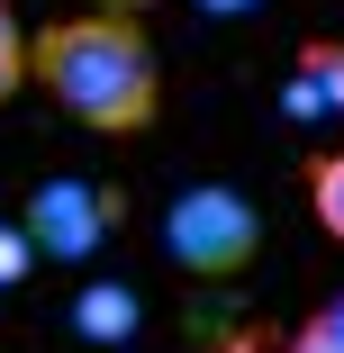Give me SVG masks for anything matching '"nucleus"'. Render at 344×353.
Returning <instances> with one entry per match:
<instances>
[{
    "label": "nucleus",
    "mask_w": 344,
    "mask_h": 353,
    "mask_svg": "<svg viewBox=\"0 0 344 353\" xmlns=\"http://www.w3.org/2000/svg\"><path fill=\"white\" fill-rule=\"evenodd\" d=\"M28 82L100 136H145L163 118V54L145 37L136 10H82V19H54L28 46Z\"/></svg>",
    "instance_id": "obj_1"
},
{
    "label": "nucleus",
    "mask_w": 344,
    "mask_h": 353,
    "mask_svg": "<svg viewBox=\"0 0 344 353\" xmlns=\"http://www.w3.org/2000/svg\"><path fill=\"white\" fill-rule=\"evenodd\" d=\"M163 254H172V272H190V281H236V272L263 254V208H254V190H236V181H181V190L163 199Z\"/></svg>",
    "instance_id": "obj_2"
},
{
    "label": "nucleus",
    "mask_w": 344,
    "mask_h": 353,
    "mask_svg": "<svg viewBox=\"0 0 344 353\" xmlns=\"http://www.w3.org/2000/svg\"><path fill=\"white\" fill-rule=\"evenodd\" d=\"M118 218H127V190H118V181H82V172H45V181L28 190V208H19L28 245H37L45 263H73V272L118 236Z\"/></svg>",
    "instance_id": "obj_3"
},
{
    "label": "nucleus",
    "mask_w": 344,
    "mask_h": 353,
    "mask_svg": "<svg viewBox=\"0 0 344 353\" xmlns=\"http://www.w3.org/2000/svg\"><path fill=\"white\" fill-rule=\"evenodd\" d=\"M281 109H290V118H335V109H344V37H308V46H299Z\"/></svg>",
    "instance_id": "obj_4"
},
{
    "label": "nucleus",
    "mask_w": 344,
    "mask_h": 353,
    "mask_svg": "<svg viewBox=\"0 0 344 353\" xmlns=\"http://www.w3.org/2000/svg\"><path fill=\"white\" fill-rule=\"evenodd\" d=\"M73 335L82 344H127L136 335V290L127 281H91V290L73 299Z\"/></svg>",
    "instance_id": "obj_5"
},
{
    "label": "nucleus",
    "mask_w": 344,
    "mask_h": 353,
    "mask_svg": "<svg viewBox=\"0 0 344 353\" xmlns=\"http://www.w3.org/2000/svg\"><path fill=\"white\" fill-rule=\"evenodd\" d=\"M308 218L344 245V145H326V154H308Z\"/></svg>",
    "instance_id": "obj_6"
},
{
    "label": "nucleus",
    "mask_w": 344,
    "mask_h": 353,
    "mask_svg": "<svg viewBox=\"0 0 344 353\" xmlns=\"http://www.w3.org/2000/svg\"><path fill=\"white\" fill-rule=\"evenodd\" d=\"M281 353H344V290H326V299L299 317V335H290Z\"/></svg>",
    "instance_id": "obj_7"
},
{
    "label": "nucleus",
    "mask_w": 344,
    "mask_h": 353,
    "mask_svg": "<svg viewBox=\"0 0 344 353\" xmlns=\"http://www.w3.org/2000/svg\"><path fill=\"white\" fill-rule=\"evenodd\" d=\"M28 28H19V10H10V0H0V100H10V91H28Z\"/></svg>",
    "instance_id": "obj_8"
},
{
    "label": "nucleus",
    "mask_w": 344,
    "mask_h": 353,
    "mask_svg": "<svg viewBox=\"0 0 344 353\" xmlns=\"http://www.w3.org/2000/svg\"><path fill=\"white\" fill-rule=\"evenodd\" d=\"M28 263H45V254L28 245V227H0V290H10V281H19Z\"/></svg>",
    "instance_id": "obj_9"
},
{
    "label": "nucleus",
    "mask_w": 344,
    "mask_h": 353,
    "mask_svg": "<svg viewBox=\"0 0 344 353\" xmlns=\"http://www.w3.org/2000/svg\"><path fill=\"white\" fill-rule=\"evenodd\" d=\"M190 10H209V19H254L263 0H190Z\"/></svg>",
    "instance_id": "obj_10"
},
{
    "label": "nucleus",
    "mask_w": 344,
    "mask_h": 353,
    "mask_svg": "<svg viewBox=\"0 0 344 353\" xmlns=\"http://www.w3.org/2000/svg\"><path fill=\"white\" fill-rule=\"evenodd\" d=\"M218 353H263V335H227V344H218Z\"/></svg>",
    "instance_id": "obj_11"
},
{
    "label": "nucleus",
    "mask_w": 344,
    "mask_h": 353,
    "mask_svg": "<svg viewBox=\"0 0 344 353\" xmlns=\"http://www.w3.org/2000/svg\"><path fill=\"white\" fill-rule=\"evenodd\" d=\"M100 10H145V0H100Z\"/></svg>",
    "instance_id": "obj_12"
}]
</instances>
